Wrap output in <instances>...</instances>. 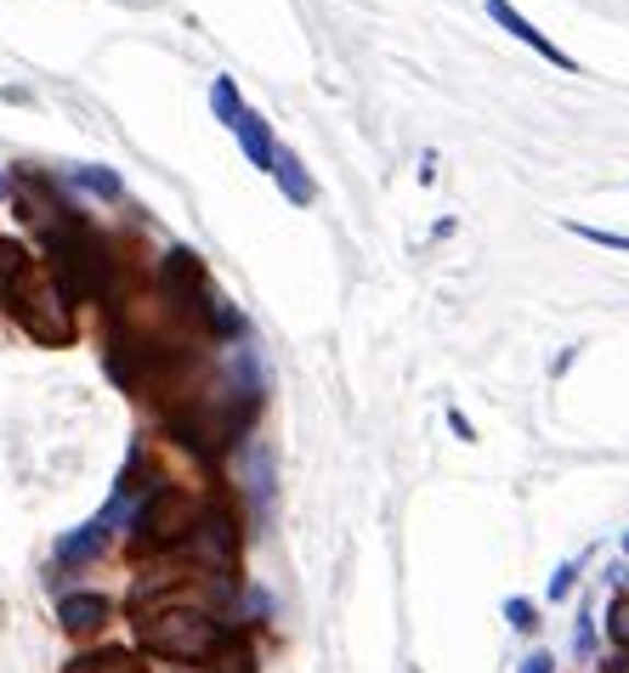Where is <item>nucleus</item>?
Segmentation results:
<instances>
[{"label":"nucleus","mask_w":629,"mask_h":673,"mask_svg":"<svg viewBox=\"0 0 629 673\" xmlns=\"http://www.w3.org/2000/svg\"><path fill=\"white\" fill-rule=\"evenodd\" d=\"M7 294V306H12V317L35 334V340H46V346H69V334H75V323H69V294L57 289V278H46V272H35V266H23V272L0 289Z\"/></svg>","instance_id":"f257e3e1"},{"label":"nucleus","mask_w":629,"mask_h":673,"mask_svg":"<svg viewBox=\"0 0 629 673\" xmlns=\"http://www.w3.org/2000/svg\"><path fill=\"white\" fill-rule=\"evenodd\" d=\"M142 646L153 657H171V662H205L221 646V628L205 612H187V605H171V612H148L142 617Z\"/></svg>","instance_id":"f03ea898"},{"label":"nucleus","mask_w":629,"mask_h":673,"mask_svg":"<svg viewBox=\"0 0 629 673\" xmlns=\"http://www.w3.org/2000/svg\"><path fill=\"white\" fill-rule=\"evenodd\" d=\"M46 244H52V260H57V289H62V294H69V300L103 294V283H108V255H103V244H96L85 227L62 221V227L46 232Z\"/></svg>","instance_id":"7ed1b4c3"},{"label":"nucleus","mask_w":629,"mask_h":673,"mask_svg":"<svg viewBox=\"0 0 629 673\" xmlns=\"http://www.w3.org/2000/svg\"><path fill=\"white\" fill-rule=\"evenodd\" d=\"M193 532V498L176 487H153L148 503L137 510V544H176V537Z\"/></svg>","instance_id":"20e7f679"},{"label":"nucleus","mask_w":629,"mask_h":673,"mask_svg":"<svg viewBox=\"0 0 629 673\" xmlns=\"http://www.w3.org/2000/svg\"><path fill=\"white\" fill-rule=\"evenodd\" d=\"M187 544H193V555L205 560V566H216V571H227L239 560V526H233V515H221V510H210L205 521H193V532H187Z\"/></svg>","instance_id":"39448f33"},{"label":"nucleus","mask_w":629,"mask_h":673,"mask_svg":"<svg viewBox=\"0 0 629 673\" xmlns=\"http://www.w3.org/2000/svg\"><path fill=\"white\" fill-rule=\"evenodd\" d=\"M488 18H493V23H500V28H511V35H516L522 46H534V51H539L545 62H556V69H561V74H579V62H573L568 51H556V40H545V35H539V28H534V23H527V18H522V12L511 7V0H488Z\"/></svg>","instance_id":"423d86ee"},{"label":"nucleus","mask_w":629,"mask_h":673,"mask_svg":"<svg viewBox=\"0 0 629 673\" xmlns=\"http://www.w3.org/2000/svg\"><path fill=\"white\" fill-rule=\"evenodd\" d=\"M233 137H239V148H244V159L255 164V171H273V153H278V148H273V130H267V119L244 108V114L233 119Z\"/></svg>","instance_id":"0eeeda50"},{"label":"nucleus","mask_w":629,"mask_h":673,"mask_svg":"<svg viewBox=\"0 0 629 673\" xmlns=\"http://www.w3.org/2000/svg\"><path fill=\"white\" fill-rule=\"evenodd\" d=\"M108 612H114V605H108L103 594H69V600L57 605V617H62V628H69V634H91V628H103V623H108Z\"/></svg>","instance_id":"6e6552de"},{"label":"nucleus","mask_w":629,"mask_h":673,"mask_svg":"<svg viewBox=\"0 0 629 673\" xmlns=\"http://www.w3.org/2000/svg\"><path fill=\"white\" fill-rule=\"evenodd\" d=\"M108 532H114V510H108V515H96V521H85L80 532L62 537V544H57V560H91V555H103Z\"/></svg>","instance_id":"1a4fd4ad"},{"label":"nucleus","mask_w":629,"mask_h":673,"mask_svg":"<svg viewBox=\"0 0 629 673\" xmlns=\"http://www.w3.org/2000/svg\"><path fill=\"white\" fill-rule=\"evenodd\" d=\"M273 176H278V187H284L289 205H312V198H318L312 176L301 171V159H295L289 148H278V153H273Z\"/></svg>","instance_id":"9d476101"},{"label":"nucleus","mask_w":629,"mask_h":673,"mask_svg":"<svg viewBox=\"0 0 629 673\" xmlns=\"http://www.w3.org/2000/svg\"><path fill=\"white\" fill-rule=\"evenodd\" d=\"M244 487H250V498L261 503V510L273 503V453L261 448V442L244 453Z\"/></svg>","instance_id":"9b49d317"},{"label":"nucleus","mask_w":629,"mask_h":673,"mask_svg":"<svg viewBox=\"0 0 629 673\" xmlns=\"http://www.w3.org/2000/svg\"><path fill=\"white\" fill-rule=\"evenodd\" d=\"M210 108H216V119L233 130V119L244 114V103H239V85L227 80V74H216V85H210Z\"/></svg>","instance_id":"f8f14e48"},{"label":"nucleus","mask_w":629,"mask_h":673,"mask_svg":"<svg viewBox=\"0 0 629 673\" xmlns=\"http://www.w3.org/2000/svg\"><path fill=\"white\" fill-rule=\"evenodd\" d=\"M75 182H80L85 193H96V198H119V193H125V182H119L114 171H103V164H80Z\"/></svg>","instance_id":"ddd939ff"},{"label":"nucleus","mask_w":629,"mask_h":673,"mask_svg":"<svg viewBox=\"0 0 629 673\" xmlns=\"http://www.w3.org/2000/svg\"><path fill=\"white\" fill-rule=\"evenodd\" d=\"M584 244H607V250H629V232H602V227H573Z\"/></svg>","instance_id":"4468645a"},{"label":"nucleus","mask_w":629,"mask_h":673,"mask_svg":"<svg viewBox=\"0 0 629 673\" xmlns=\"http://www.w3.org/2000/svg\"><path fill=\"white\" fill-rule=\"evenodd\" d=\"M573 583H579V566H573V560H568V566H556V571H550V600H568V594H573Z\"/></svg>","instance_id":"2eb2a0df"},{"label":"nucleus","mask_w":629,"mask_h":673,"mask_svg":"<svg viewBox=\"0 0 629 673\" xmlns=\"http://www.w3.org/2000/svg\"><path fill=\"white\" fill-rule=\"evenodd\" d=\"M573 651H579V662H590L595 657V623H590V612L579 617V628H573Z\"/></svg>","instance_id":"dca6fc26"},{"label":"nucleus","mask_w":629,"mask_h":673,"mask_svg":"<svg viewBox=\"0 0 629 673\" xmlns=\"http://www.w3.org/2000/svg\"><path fill=\"white\" fill-rule=\"evenodd\" d=\"M505 617H511V628H522V634H534V623H539L527 600H511V605H505Z\"/></svg>","instance_id":"f3484780"},{"label":"nucleus","mask_w":629,"mask_h":673,"mask_svg":"<svg viewBox=\"0 0 629 673\" xmlns=\"http://www.w3.org/2000/svg\"><path fill=\"white\" fill-rule=\"evenodd\" d=\"M607 628H613V639H618V646H624V657H629V605H624V600L613 605V617H607Z\"/></svg>","instance_id":"a211bd4d"},{"label":"nucleus","mask_w":629,"mask_h":673,"mask_svg":"<svg viewBox=\"0 0 629 673\" xmlns=\"http://www.w3.org/2000/svg\"><path fill=\"white\" fill-rule=\"evenodd\" d=\"M75 673H130V668H125V657H85Z\"/></svg>","instance_id":"6ab92c4d"},{"label":"nucleus","mask_w":629,"mask_h":673,"mask_svg":"<svg viewBox=\"0 0 629 673\" xmlns=\"http://www.w3.org/2000/svg\"><path fill=\"white\" fill-rule=\"evenodd\" d=\"M522 673H556V662H550L545 651H534V657H527V662H522Z\"/></svg>","instance_id":"aec40b11"},{"label":"nucleus","mask_w":629,"mask_h":673,"mask_svg":"<svg viewBox=\"0 0 629 673\" xmlns=\"http://www.w3.org/2000/svg\"><path fill=\"white\" fill-rule=\"evenodd\" d=\"M448 425H454V436H459V442H471V419H466V414H459V408L448 414Z\"/></svg>","instance_id":"412c9836"},{"label":"nucleus","mask_w":629,"mask_h":673,"mask_svg":"<svg viewBox=\"0 0 629 673\" xmlns=\"http://www.w3.org/2000/svg\"><path fill=\"white\" fill-rule=\"evenodd\" d=\"M0 193H12V182H7V176H0Z\"/></svg>","instance_id":"4be33fe9"},{"label":"nucleus","mask_w":629,"mask_h":673,"mask_svg":"<svg viewBox=\"0 0 629 673\" xmlns=\"http://www.w3.org/2000/svg\"><path fill=\"white\" fill-rule=\"evenodd\" d=\"M624 549H629V532H624Z\"/></svg>","instance_id":"5701e85b"}]
</instances>
